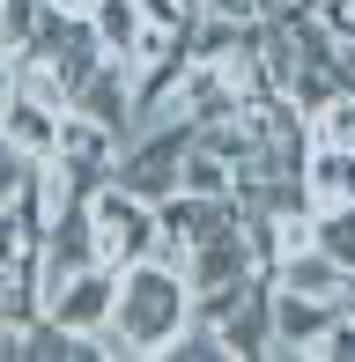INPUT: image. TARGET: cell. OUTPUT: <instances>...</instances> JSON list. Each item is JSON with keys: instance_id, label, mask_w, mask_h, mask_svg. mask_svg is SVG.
Returning <instances> with one entry per match:
<instances>
[{"instance_id": "1", "label": "cell", "mask_w": 355, "mask_h": 362, "mask_svg": "<svg viewBox=\"0 0 355 362\" xmlns=\"http://www.w3.org/2000/svg\"><path fill=\"white\" fill-rule=\"evenodd\" d=\"M192 318V288H185V267L170 259H134L119 267V310H111V355H134V362H163L170 340L185 333Z\"/></svg>"}, {"instance_id": "2", "label": "cell", "mask_w": 355, "mask_h": 362, "mask_svg": "<svg viewBox=\"0 0 355 362\" xmlns=\"http://www.w3.org/2000/svg\"><path fill=\"white\" fill-rule=\"evenodd\" d=\"M89 252L104 267H134V259L156 252V200H141L134 185L104 177L89 192Z\"/></svg>"}, {"instance_id": "3", "label": "cell", "mask_w": 355, "mask_h": 362, "mask_svg": "<svg viewBox=\"0 0 355 362\" xmlns=\"http://www.w3.org/2000/svg\"><path fill=\"white\" fill-rule=\"evenodd\" d=\"M200 141V126L178 111V119H149L134 141L119 148V185H134L141 200H163V192H178V163H185V148Z\"/></svg>"}, {"instance_id": "4", "label": "cell", "mask_w": 355, "mask_h": 362, "mask_svg": "<svg viewBox=\"0 0 355 362\" xmlns=\"http://www.w3.org/2000/svg\"><path fill=\"white\" fill-rule=\"evenodd\" d=\"M111 310H119V267H104V259L74 267L67 281L45 296V318L59 333H111Z\"/></svg>"}, {"instance_id": "5", "label": "cell", "mask_w": 355, "mask_h": 362, "mask_svg": "<svg viewBox=\"0 0 355 362\" xmlns=\"http://www.w3.org/2000/svg\"><path fill=\"white\" fill-rule=\"evenodd\" d=\"M252 244H245V222H230V229H215V237H200L185 252V288L192 296H237L252 281Z\"/></svg>"}, {"instance_id": "6", "label": "cell", "mask_w": 355, "mask_h": 362, "mask_svg": "<svg viewBox=\"0 0 355 362\" xmlns=\"http://www.w3.org/2000/svg\"><path fill=\"white\" fill-rule=\"evenodd\" d=\"M215 333H222V355L230 362H260L274 348V274H252V288L230 303V318Z\"/></svg>"}, {"instance_id": "7", "label": "cell", "mask_w": 355, "mask_h": 362, "mask_svg": "<svg viewBox=\"0 0 355 362\" xmlns=\"http://www.w3.org/2000/svg\"><path fill=\"white\" fill-rule=\"evenodd\" d=\"M333 310H348V303H318V296H296V288L274 281V348H267V355H281V362H311L318 333L333 325Z\"/></svg>"}, {"instance_id": "8", "label": "cell", "mask_w": 355, "mask_h": 362, "mask_svg": "<svg viewBox=\"0 0 355 362\" xmlns=\"http://www.w3.org/2000/svg\"><path fill=\"white\" fill-rule=\"evenodd\" d=\"M74 111H89L96 126H111L119 141H134L141 134V104H134V67L126 59H104L82 89H74Z\"/></svg>"}, {"instance_id": "9", "label": "cell", "mask_w": 355, "mask_h": 362, "mask_svg": "<svg viewBox=\"0 0 355 362\" xmlns=\"http://www.w3.org/2000/svg\"><path fill=\"white\" fill-rule=\"evenodd\" d=\"M274 281H281V288H296V296H318V303H355V274H348L333 252H318V244L289 252L281 267H274Z\"/></svg>"}, {"instance_id": "10", "label": "cell", "mask_w": 355, "mask_h": 362, "mask_svg": "<svg viewBox=\"0 0 355 362\" xmlns=\"http://www.w3.org/2000/svg\"><path fill=\"white\" fill-rule=\"evenodd\" d=\"M119 134H111V126H96L89 119V111H59V148H52V156L59 163H74V170H119Z\"/></svg>"}, {"instance_id": "11", "label": "cell", "mask_w": 355, "mask_h": 362, "mask_svg": "<svg viewBox=\"0 0 355 362\" xmlns=\"http://www.w3.org/2000/svg\"><path fill=\"white\" fill-rule=\"evenodd\" d=\"M303 192H311V207H341V200H355V148L311 141V156H303Z\"/></svg>"}, {"instance_id": "12", "label": "cell", "mask_w": 355, "mask_h": 362, "mask_svg": "<svg viewBox=\"0 0 355 362\" xmlns=\"http://www.w3.org/2000/svg\"><path fill=\"white\" fill-rule=\"evenodd\" d=\"M0 134H8L15 156L37 163V156H52V148H59V111H52V104H37V96H15L8 119H0Z\"/></svg>"}, {"instance_id": "13", "label": "cell", "mask_w": 355, "mask_h": 362, "mask_svg": "<svg viewBox=\"0 0 355 362\" xmlns=\"http://www.w3.org/2000/svg\"><path fill=\"white\" fill-rule=\"evenodd\" d=\"M82 23L96 30V45H104L111 59H134V45H141V30H149V15H141V0H96Z\"/></svg>"}, {"instance_id": "14", "label": "cell", "mask_w": 355, "mask_h": 362, "mask_svg": "<svg viewBox=\"0 0 355 362\" xmlns=\"http://www.w3.org/2000/svg\"><path fill=\"white\" fill-rule=\"evenodd\" d=\"M178 192H207V200H237V170L222 156H207L200 141L185 148V163H178Z\"/></svg>"}, {"instance_id": "15", "label": "cell", "mask_w": 355, "mask_h": 362, "mask_svg": "<svg viewBox=\"0 0 355 362\" xmlns=\"http://www.w3.org/2000/svg\"><path fill=\"white\" fill-rule=\"evenodd\" d=\"M311 244H318V252H333V259L355 274V200H341V207H311Z\"/></svg>"}, {"instance_id": "16", "label": "cell", "mask_w": 355, "mask_h": 362, "mask_svg": "<svg viewBox=\"0 0 355 362\" xmlns=\"http://www.w3.org/2000/svg\"><path fill=\"white\" fill-rule=\"evenodd\" d=\"M303 126H311V141H326V148H355V89H333Z\"/></svg>"}, {"instance_id": "17", "label": "cell", "mask_w": 355, "mask_h": 362, "mask_svg": "<svg viewBox=\"0 0 355 362\" xmlns=\"http://www.w3.org/2000/svg\"><path fill=\"white\" fill-rule=\"evenodd\" d=\"M45 23V0H0V52H30V37H37Z\"/></svg>"}, {"instance_id": "18", "label": "cell", "mask_w": 355, "mask_h": 362, "mask_svg": "<svg viewBox=\"0 0 355 362\" xmlns=\"http://www.w3.org/2000/svg\"><path fill=\"white\" fill-rule=\"evenodd\" d=\"M37 244V229H30L23 215H15V200H0V267H15V259Z\"/></svg>"}, {"instance_id": "19", "label": "cell", "mask_w": 355, "mask_h": 362, "mask_svg": "<svg viewBox=\"0 0 355 362\" xmlns=\"http://www.w3.org/2000/svg\"><path fill=\"white\" fill-rule=\"evenodd\" d=\"M192 8H200V15H222V23H260V0H192Z\"/></svg>"}, {"instance_id": "20", "label": "cell", "mask_w": 355, "mask_h": 362, "mask_svg": "<svg viewBox=\"0 0 355 362\" xmlns=\"http://www.w3.org/2000/svg\"><path fill=\"white\" fill-rule=\"evenodd\" d=\"M23 163H30V156H15L8 134H0V200H15V185H23Z\"/></svg>"}, {"instance_id": "21", "label": "cell", "mask_w": 355, "mask_h": 362, "mask_svg": "<svg viewBox=\"0 0 355 362\" xmlns=\"http://www.w3.org/2000/svg\"><path fill=\"white\" fill-rule=\"evenodd\" d=\"M15 96H23V81H15V59L0 52V119H8V104H15Z\"/></svg>"}, {"instance_id": "22", "label": "cell", "mask_w": 355, "mask_h": 362, "mask_svg": "<svg viewBox=\"0 0 355 362\" xmlns=\"http://www.w3.org/2000/svg\"><path fill=\"white\" fill-rule=\"evenodd\" d=\"M45 8H59V15H89L96 0H45Z\"/></svg>"}]
</instances>
